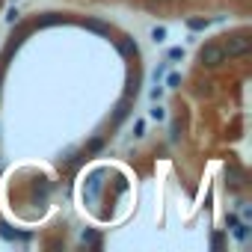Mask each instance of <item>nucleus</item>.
Masks as SVG:
<instances>
[{"label": "nucleus", "instance_id": "nucleus-1", "mask_svg": "<svg viewBox=\"0 0 252 252\" xmlns=\"http://www.w3.org/2000/svg\"><path fill=\"white\" fill-rule=\"evenodd\" d=\"M249 51H252V42H249V36H246V33L228 36V42L222 45V54H225V60H234V57H246Z\"/></svg>", "mask_w": 252, "mask_h": 252}, {"label": "nucleus", "instance_id": "nucleus-2", "mask_svg": "<svg viewBox=\"0 0 252 252\" xmlns=\"http://www.w3.org/2000/svg\"><path fill=\"white\" fill-rule=\"evenodd\" d=\"M199 63H202L205 68H220V65L225 63L222 45H217V42H208V45H202V51H199Z\"/></svg>", "mask_w": 252, "mask_h": 252}, {"label": "nucleus", "instance_id": "nucleus-3", "mask_svg": "<svg viewBox=\"0 0 252 252\" xmlns=\"http://www.w3.org/2000/svg\"><path fill=\"white\" fill-rule=\"evenodd\" d=\"M101 175H104V169H95V172L86 178V190H83V199H86V202H95V199H98V190H101Z\"/></svg>", "mask_w": 252, "mask_h": 252}, {"label": "nucleus", "instance_id": "nucleus-4", "mask_svg": "<svg viewBox=\"0 0 252 252\" xmlns=\"http://www.w3.org/2000/svg\"><path fill=\"white\" fill-rule=\"evenodd\" d=\"M83 27H86V30H92V33H98V36H110V27H107L104 21L89 18V21H83Z\"/></svg>", "mask_w": 252, "mask_h": 252}, {"label": "nucleus", "instance_id": "nucleus-5", "mask_svg": "<svg viewBox=\"0 0 252 252\" xmlns=\"http://www.w3.org/2000/svg\"><path fill=\"white\" fill-rule=\"evenodd\" d=\"M119 54H122V57H137L134 39H119Z\"/></svg>", "mask_w": 252, "mask_h": 252}, {"label": "nucleus", "instance_id": "nucleus-6", "mask_svg": "<svg viewBox=\"0 0 252 252\" xmlns=\"http://www.w3.org/2000/svg\"><path fill=\"white\" fill-rule=\"evenodd\" d=\"M225 175H228V181H231L234 187H240V184H243V172H240L237 166H228V169H225Z\"/></svg>", "mask_w": 252, "mask_h": 252}, {"label": "nucleus", "instance_id": "nucleus-7", "mask_svg": "<svg viewBox=\"0 0 252 252\" xmlns=\"http://www.w3.org/2000/svg\"><path fill=\"white\" fill-rule=\"evenodd\" d=\"M128 110H131V98H125V101L119 104V110H116V116H113V122H122L125 116H128Z\"/></svg>", "mask_w": 252, "mask_h": 252}, {"label": "nucleus", "instance_id": "nucleus-8", "mask_svg": "<svg viewBox=\"0 0 252 252\" xmlns=\"http://www.w3.org/2000/svg\"><path fill=\"white\" fill-rule=\"evenodd\" d=\"M0 234H3L6 240H15V237H18V231H12V228H9L6 222H3V225H0Z\"/></svg>", "mask_w": 252, "mask_h": 252}, {"label": "nucleus", "instance_id": "nucleus-9", "mask_svg": "<svg viewBox=\"0 0 252 252\" xmlns=\"http://www.w3.org/2000/svg\"><path fill=\"white\" fill-rule=\"evenodd\" d=\"M234 237H237V240H246V237H249V225H237V228H234Z\"/></svg>", "mask_w": 252, "mask_h": 252}, {"label": "nucleus", "instance_id": "nucleus-10", "mask_svg": "<svg viewBox=\"0 0 252 252\" xmlns=\"http://www.w3.org/2000/svg\"><path fill=\"white\" fill-rule=\"evenodd\" d=\"M163 36H166L163 27H155V30H152V39H155V42H163Z\"/></svg>", "mask_w": 252, "mask_h": 252}, {"label": "nucleus", "instance_id": "nucleus-11", "mask_svg": "<svg viewBox=\"0 0 252 252\" xmlns=\"http://www.w3.org/2000/svg\"><path fill=\"white\" fill-rule=\"evenodd\" d=\"M190 27H193V30H205V27H208V21H199V18H196V21H190Z\"/></svg>", "mask_w": 252, "mask_h": 252}, {"label": "nucleus", "instance_id": "nucleus-12", "mask_svg": "<svg viewBox=\"0 0 252 252\" xmlns=\"http://www.w3.org/2000/svg\"><path fill=\"white\" fill-rule=\"evenodd\" d=\"M181 57H184V51H181V48H172V51H169V60H181Z\"/></svg>", "mask_w": 252, "mask_h": 252}, {"label": "nucleus", "instance_id": "nucleus-13", "mask_svg": "<svg viewBox=\"0 0 252 252\" xmlns=\"http://www.w3.org/2000/svg\"><path fill=\"white\" fill-rule=\"evenodd\" d=\"M166 83H169V86H178V83H181V77H178V74H169V80H166Z\"/></svg>", "mask_w": 252, "mask_h": 252}]
</instances>
